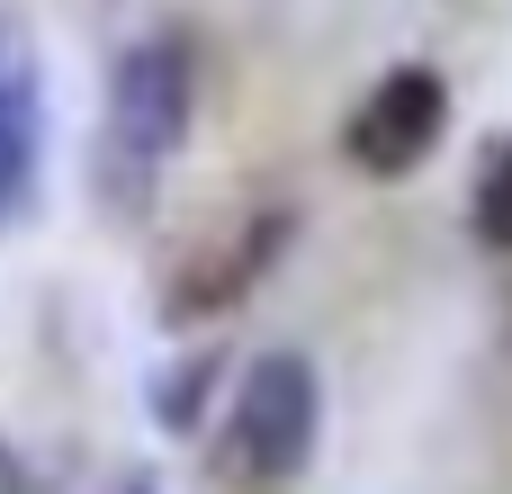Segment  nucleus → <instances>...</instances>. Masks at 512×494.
<instances>
[{
	"label": "nucleus",
	"instance_id": "1",
	"mask_svg": "<svg viewBox=\"0 0 512 494\" xmlns=\"http://www.w3.org/2000/svg\"><path fill=\"white\" fill-rule=\"evenodd\" d=\"M315 432H324V378L306 351H261L225 405V459L252 477V486H288L306 477L315 459Z\"/></svg>",
	"mask_w": 512,
	"mask_h": 494
},
{
	"label": "nucleus",
	"instance_id": "2",
	"mask_svg": "<svg viewBox=\"0 0 512 494\" xmlns=\"http://www.w3.org/2000/svg\"><path fill=\"white\" fill-rule=\"evenodd\" d=\"M189 117H198V63H189V36H135L117 63H108V153L153 171L189 144Z\"/></svg>",
	"mask_w": 512,
	"mask_h": 494
},
{
	"label": "nucleus",
	"instance_id": "3",
	"mask_svg": "<svg viewBox=\"0 0 512 494\" xmlns=\"http://www.w3.org/2000/svg\"><path fill=\"white\" fill-rule=\"evenodd\" d=\"M441 135H450V72H432V63H387L360 90V108L342 117V153L369 180H414L441 153Z\"/></svg>",
	"mask_w": 512,
	"mask_h": 494
},
{
	"label": "nucleus",
	"instance_id": "4",
	"mask_svg": "<svg viewBox=\"0 0 512 494\" xmlns=\"http://www.w3.org/2000/svg\"><path fill=\"white\" fill-rule=\"evenodd\" d=\"M288 234H297V207H252L216 252H198L180 279H171V297H162V324L180 333V324H207V315H225V306H243L261 279H270V261L288 252Z\"/></svg>",
	"mask_w": 512,
	"mask_h": 494
},
{
	"label": "nucleus",
	"instance_id": "5",
	"mask_svg": "<svg viewBox=\"0 0 512 494\" xmlns=\"http://www.w3.org/2000/svg\"><path fill=\"white\" fill-rule=\"evenodd\" d=\"M36 144H45V117H36V63H27V36L0 27V225L27 207L36 189Z\"/></svg>",
	"mask_w": 512,
	"mask_h": 494
},
{
	"label": "nucleus",
	"instance_id": "6",
	"mask_svg": "<svg viewBox=\"0 0 512 494\" xmlns=\"http://www.w3.org/2000/svg\"><path fill=\"white\" fill-rule=\"evenodd\" d=\"M225 387V351L216 342H198V351H171L162 369H153V387H144V405H153V423L171 432V441H189L198 423H207V396Z\"/></svg>",
	"mask_w": 512,
	"mask_h": 494
},
{
	"label": "nucleus",
	"instance_id": "7",
	"mask_svg": "<svg viewBox=\"0 0 512 494\" xmlns=\"http://www.w3.org/2000/svg\"><path fill=\"white\" fill-rule=\"evenodd\" d=\"M468 225H477V243H486V252H512V135H495V144H486V162H477Z\"/></svg>",
	"mask_w": 512,
	"mask_h": 494
},
{
	"label": "nucleus",
	"instance_id": "8",
	"mask_svg": "<svg viewBox=\"0 0 512 494\" xmlns=\"http://www.w3.org/2000/svg\"><path fill=\"white\" fill-rule=\"evenodd\" d=\"M0 494H27V468H18V450L0 441Z\"/></svg>",
	"mask_w": 512,
	"mask_h": 494
},
{
	"label": "nucleus",
	"instance_id": "9",
	"mask_svg": "<svg viewBox=\"0 0 512 494\" xmlns=\"http://www.w3.org/2000/svg\"><path fill=\"white\" fill-rule=\"evenodd\" d=\"M126 494H162V477H144V468H135V477H126Z\"/></svg>",
	"mask_w": 512,
	"mask_h": 494
}]
</instances>
